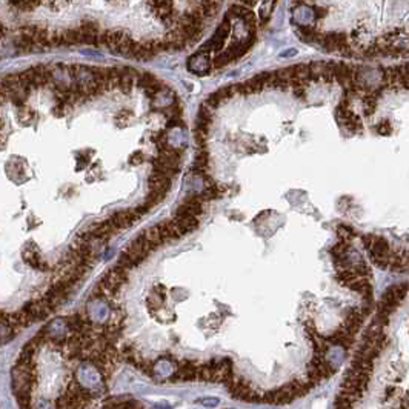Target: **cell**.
<instances>
[{
	"label": "cell",
	"instance_id": "obj_1",
	"mask_svg": "<svg viewBox=\"0 0 409 409\" xmlns=\"http://www.w3.org/2000/svg\"><path fill=\"white\" fill-rule=\"evenodd\" d=\"M319 43L326 51H339L345 56H352V48L349 45V37L345 33H326L320 36Z\"/></svg>",
	"mask_w": 409,
	"mask_h": 409
},
{
	"label": "cell",
	"instance_id": "obj_2",
	"mask_svg": "<svg viewBox=\"0 0 409 409\" xmlns=\"http://www.w3.org/2000/svg\"><path fill=\"white\" fill-rule=\"evenodd\" d=\"M229 34H231V22H229V17H225V20L220 23V27L215 30L214 36L200 46V51H203V53L222 51Z\"/></svg>",
	"mask_w": 409,
	"mask_h": 409
},
{
	"label": "cell",
	"instance_id": "obj_3",
	"mask_svg": "<svg viewBox=\"0 0 409 409\" xmlns=\"http://www.w3.org/2000/svg\"><path fill=\"white\" fill-rule=\"evenodd\" d=\"M151 251H153V248L148 245V242H147L145 238H143L142 234L135 235V237L131 240V243L128 245V248L125 249V252L129 255V258H131L135 264H139V263H142L143 260H145V258L150 255Z\"/></svg>",
	"mask_w": 409,
	"mask_h": 409
},
{
	"label": "cell",
	"instance_id": "obj_4",
	"mask_svg": "<svg viewBox=\"0 0 409 409\" xmlns=\"http://www.w3.org/2000/svg\"><path fill=\"white\" fill-rule=\"evenodd\" d=\"M363 245L369 251V254H380V255H388L391 251L389 242L383 235H374L366 234L363 235Z\"/></svg>",
	"mask_w": 409,
	"mask_h": 409
},
{
	"label": "cell",
	"instance_id": "obj_5",
	"mask_svg": "<svg viewBox=\"0 0 409 409\" xmlns=\"http://www.w3.org/2000/svg\"><path fill=\"white\" fill-rule=\"evenodd\" d=\"M261 401L264 403H269V404H285V403H290L294 400V395L288 386V383L280 386L279 389H272V391H268L264 392L261 397Z\"/></svg>",
	"mask_w": 409,
	"mask_h": 409
},
{
	"label": "cell",
	"instance_id": "obj_6",
	"mask_svg": "<svg viewBox=\"0 0 409 409\" xmlns=\"http://www.w3.org/2000/svg\"><path fill=\"white\" fill-rule=\"evenodd\" d=\"M137 219H140V215L135 209H122V211H118L115 214H112L111 217L108 219L118 231H122V229H126L129 228Z\"/></svg>",
	"mask_w": 409,
	"mask_h": 409
},
{
	"label": "cell",
	"instance_id": "obj_7",
	"mask_svg": "<svg viewBox=\"0 0 409 409\" xmlns=\"http://www.w3.org/2000/svg\"><path fill=\"white\" fill-rule=\"evenodd\" d=\"M156 226H157V229H159V232H160V235L163 238V243L165 242L166 243H173V242H176V240L183 237V232L180 231V228L176 225L174 220H163V222L157 223Z\"/></svg>",
	"mask_w": 409,
	"mask_h": 409
},
{
	"label": "cell",
	"instance_id": "obj_8",
	"mask_svg": "<svg viewBox=\"0 0 409 409\" xmlns=\"http://www.w3.org/2000/svg\"><path fill=\"white\" fill-rule=\"evenodd\" d=\"M406 293H407V283L406 282L398 283V285H392L383 293L381 302L391 303V305H394L397 308L400 305V302L406 297Z\"/></svg>",
	"mask_w": 409,
	"mask_h": 409
},
{
	"label": "cell",
	"instance_id": "obj_9",
	"mask_svg": "<svg viewBox=\"0 0 409 409\" xmlns=\"http://www.w3.org/2000/svg\"><path fill=\"white\" fill-rule=\"evenodd\" d=\"M196 372H197V363L191 362V360H182L177 366V371L173 380H179V381L196 380Z\"/></svg>",
	"mask_w": 409,
	"mask_h": 409
},
{
	"label": "cell",
	"instance_id": "obj_10",
	"mask_svg": "<svg viewBox=\"0 0 409 409\" xmlns=\"http://www.w3.org/2000/svg\"><path fill=\"white\" fill-rule=\"evenodd\" d=\"M326 342L328 343H332V345H339L345 349H349L354 343V335H351L349 332H346L342 326L334 331L331 335L326 337Z\"/></svg>",
	"mask_w": 409,
	"mask_h": 409
},
{
	"label": "cell",
	"instance_id": "obj_11",
	"mask_svg": "<svg viewBox=\"0 0 409 409\" xmlns=\"http://www.w3.org/2000/svg\"><path fill=\"white\" fill-rule=\"evenodd\" d=\"M148 186L153 191H159V192H165V194H168V191L171 189V179L154 171L148 179Z\"/></svg>",
	"mask_w": 409,
	"mask_h": 409
},
{
	"label": "cell",
	"instance_id": "obj_12",
	"mask_svg": "<svg viewBox=\"0 0 409 409\" xmlns=\"http://www.w3.org/2000/svg\"><path fill=\"white\" fill-rule=\"evenodd\" d=\"M173 220L180 228V231L183 232V235L188 234V232L196 231L199 228V220H197L196 215H176Z\"/></svg>",
	"mask_w": 409,
	"mask_h": 409
},
{
	"label": "cell",
	"instance_id": "obj_13",
	"mask_svg": "<svg viewBox=\"0 0 409 409\" xmlns=\"http://www.w3.org/2000/svg\"><path fill=\"white\" fill-rule=\"evenodd\" d=\"M297 34L305 40V42H319L322 33L317 30V27H314L312 23L309 25H300L297 28Z\"/></svg>",
	"mask_w": 409,
	"mask_h": 409
},
{
	"label": "cell",
	"instance_id": "obj_14",
	"mask_svg": "<svg viewBox=\"0 0 409 409\" xmlns=\"http://www.w3.org/2000/svg\"><path fill=\"white\" fill-rule=\"evenodd\" d=\"M142 235H143V238L147 240L148 245H150L153 249H156V248H159L160 245H163V238H162V235H160L157 226H151V228L145 229V231L142 232Z\"/></svg>",
	"mask_w": 409,
	"mask_h": 409
},
{
	"label": "cell",
	"instance_id": "obj_15",
	"mask_svg": "<svg viewBox=\"0 0 409 409\" xmlns=\"http://www.w3.org/2000/svg\"><path fill=\"white\" fill-rule=\"evenodd\" d=\"M288 386H290V389H291L294 398H296V397H303V395H306V394L311 391V388H314L309 381L305 383V381H302V380H293V381L288 383Z\"/></svg>",
	"mask_w": 409,
	"mask_h": 409
},
{
	"label": "cell",
	"instance_id": "obj_16",
	"mask_svg": "<svg viewBox=\"0 0 409 409\" xmlns=\"http://www.w3.org/2000/svg\"><path fill=\"white\" fill-rule=\"evenodd\" d=\"M165 197H166L165 192H159V191L150 189V192H148V196H147L145 202H143V205L148 206L150 209H153L154 206H157L159 203H162V202L165 200Z\"/></svg>",
	"mask_w": 409,
	"mask_h": 409
},
{
	"label": "cell",
	"instance_id": "obj_17",
	"mask_svg": "<svg viewBox=\"0 0 409 409\" xmlns=\"http://www.w3.org/2000/svg\"><path fill=\"white\" fill-rule=\"evenodd\" d=\"M157 82H159V79H157L154 74H151V73H140V74H139V77L135 79L137 86H139V88H142V89H147V88H150V86L156 85Z\"/></svg>",
	"mask_w": 409,
	"mask_h": 409
},
{
	"label": "cell",
	"instance_id": "obj_18",
	"mask_svg": "<svg viewBox=\"0 0 409 409\" xmlns=\"http://www.w3.org/2000/svg\"><path fill=\"white\" fill-rule=\"evenodd\" d=\"M276 5H277V0H266V2H264V4L261 5V8H260V19H261V23H266V22L269 20L271 13H272V10L276 8Z\"/></svg>",
	"mask_w": 409,
	"mask_h": 409
},
{
	"label": "cell",
	"instance_id": "obj_19",
	"mask_svg": "<svg viewBox=\"0 0 409 409\" xmlns=\"http://www.w3.org/2000/svg\"><path fill=\"white\" fill-rule=\"evenodd\" d=\"M337 234H339L343 240H348V242L351 238L355 237V231L349 225H339V226H337Z\"/></svg>",
	"mask_w": 409,
	"mask_h": 409
},
{
	"label": "cell",
	"instance_id": "obj_20",
	"mask_svg": "<svg viewBox=\"0 0 409 409\" xmlns=\"http://www.w3.org/2000/svg\"><path fill=\"white\" fill-rule=\"evenodd\" d=\"M215 92H217V94L220 95V99H222L223 102H226V100L232 99L234 95H235V86H234V85H228V86L219 88Z\"/></svg>",
	"mask_w": 409,
	"mask_h": 409
},
{
	"label": "cell",
	"instance_id": "obj_21",
	"mask_svg": "<svg viewBox=\"0 0 409 409\" xmlns=\"http://www.w3.org/2000/svg\"><path fill=\"white\" fill-rule=\"evenodd\" d=\"M223 103V100L220 99V95L217 94V92H212V94H209L208 95V99H206V102H205V105H208L211 109H215V108H219L220 105Z\"/></svg>",
	"mask_w": 409,
	"mask_h": 409
},
{
	"label": "cell",
	"instance_id": "obj_22",
	"mask_svg": "<svg viewBox=\"0 0 409 409\" xmlns=\"http://www.w3.org/2000/svg\"><path fill=\"white\" fill-rule=\"evenodd\" d=\"M129 118H131V112H128L126 109H122L117 115H115V123L118 126H123L129 122Z\"/></svg>",
	"mask_w": 409,
	"mask_h": 409
},
{
	"label": "cell",
	"instance_id": "obj_23",
	"mask_svg": "<svg viewBox=\"0 0 409 409\" xmlns=\"http://www.w3.org/2000/svg\"><path fill=\"white\" fill-rule=\"evenodd\" d=\"M375 131L378 132V134H381V135H388V134H391V123L388 122V120H381V122L375 126Z\"/></svg>",
	"mask_w": 409,
	"mask_h": 409
},
{
	"label": "cell",
	"instance_id": "obj_24",
	"mask_svg": "<svg viewBox=\"0 0 409 409\" xmlns=\"http://www.w3.org/2000/svg\"><path fill=\"white\" fill-rule=\"evenodd\" d=\"M215 197H219V191L215 189V188H208V189H205L202 194H200V199L203 200V202H208V200H212V199H215Z\"/></svg>",
	"mask_w": 409,
	"mask_h": 409
},
{
	"label": "cell",
	"instance_id": "obj_25",
	"mask_svg": "<svg viewBox=\"0 0 409 409\" xmlns=\"http://www.w3.org/2000/svg\"><path fill=\"white\" fill-rule=\"evenodd\" d=\"M337 407H351V406H354V403L348 398V397H345L343 394H339V397L335 398V403H334Z\"/></svg>",
	"mask_w": 409,
	"mask_h": 409
},
{
	"label": "cell",
	"instance_id": "obj_26",
	"mask_svg": "<svg viewBox=\"0 0 409 409\" xmlns=\"http://www.w3.org/2000/svg\"><path fill=\"white\" fill-rule=\"evenodd\" d=\"M143 162H145V156H143V153H140V151L132 153L131 157H129V163L134 165V166H137V165H140Z\"/></svg>",
	"mask_w": 409,
	"mask_h": 409
},
{
	"label": "cell",
	"instance_id": "obj_27",
	"mask_svg": "<svg viewBox=\"0 0 409 409\" xmlns=\"http://www.w3.org/2000/svg\"><path fill=\"white\" fill-rule=\"evenodd\" d=\"M238 4H242V5H245V7H248V8H252L255 4H257V0H237Z\"/></svg>",
	"mask_w": 409,
	"mask_h": 409
}]
</instances>
